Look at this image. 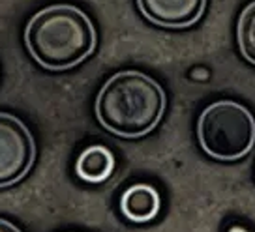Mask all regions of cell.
<instances>
[{"instance_id":"obj_4","label":"cell","mask_w":255,"mask_h":232,"mask_svg":"<svg viewBox=\"0 0 255 232\" xmlns=\"http://www.w3.org/2000/svg\"><path fill=\"white\" fill-rule=\"evenodd\" d=\"M36 159V143L13 114L0 112V189L21 182Z\"/></svg>"},{"instance_id":"obj_1","label":"cell","mask_w":255,"mask_h":232,"mask_svg":"<svg viewBox=\"0 0 255 232\" xmlns=\"http://www.w3.org/2000/svg\"><path fill=\"white\" fill-rule=\"evenodd\" d=\"M165 105L167 97L158 80L128 70L105 80L96 97V118L113 135L139 139L158 126Z\"/></svg>"},{"instance_id":"obj_7","label":"cell","mask_w":255,"mask_h":232,"mask_svg":"<svg viewBox=\"0 0 255 232\" xmlns=\"http://www.w3.org/2000/svg\"><path fill=\"white\" fill-rule=\"evenodd\" d=\"M115 170V155L107 146L94 144L83 150L75 161V174L88 184H104Z\"/></svg>"},{"instance_id":"obj_6","label":"cell","mask_w":255,"mask_h":232,"mask_svg":"<svg viewBox=\"0 0 255 232\" xmlns=\"http://www.w3.org/2000/svg\"><path fill=\"white\" fill-rule=\"evenodd\" d=\"M161 197L150 184H133L120 197V212L128 221L143 225L159 214Z\"/></svg>"},{"instance_id":"obj_3","label":"cell","mask_w":255,"mask_h":232,"mask_svg":"<svg viewBox=\"0 0 255 232\" xmlns=\"http://www.w3.org/2000/svg\"><path fill=\"white\" fill-rule=\"evenodd\" d=\"M203 152L218 161H239L255 146V118L248 107L222 99L210 103L197 122Z\"/></svg>"},{"instance_id":"obj_2","label":"cell","mask_w":255,"mask_h":232,"mask_svg":"<svg viewBox=\"0 0 255 232\" xmlns=\"http://www.w3.org/2000/svg\"><path fill=\"white\" fill-rule=\"evenodd\" d=\"M96 41L92 21L70 4H56L38 11L24 30L26 51L49 72L79 66L94 53Z\"/></svg>"},{"instance_id":"obj_5","label":"cell","mask_w":255,"mask_h":232,"mask_svg":"<svg viewBox=\"0 0 255 232\" xmlns=\"http://www.w3.org/2000/svg\"><path fill=\"white\" fill-rule=\"evenodd\" d=\"M137 8L152 24L180 30L199 21L207 0H137Z\"/></svg>"},{"instance_id":"obj_8","label":"cell","mask_w":255,"mask_h":232,"mask_svg":"<svg viewBox=\"0 0 255 232\" xmlns=\"http://www.w3.org/2000/svg\"><path fill=\"white\" fill-rule=\"evenodd\" d=\"M237 43L240 55L255 66V0L242 9L237 23Z\"/></svg>"},{"instance_id":"obj_9","label":"cell","mask_w":255,"mask_h":232,"mask_svg":"<svg viewBox=\"0 0 255 232\" xmlns=\"http://www.w3.org/2000/svg\"><path fill=\"white\" fill-rule=\"evenodd\" d=\"M0 232H23V231L17 229L15 225L6 221V219H0Z\"/></svg>"}]
</instances>
